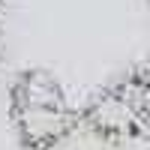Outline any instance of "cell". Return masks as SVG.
Returning a JSON list of instances; mask_svg holds the SVG:
<instances>
[{"instance_id":"cell-3","label":"cell","mask_w":150,"mask_h":150,"mask_svg":"<svg viewBox=\"0 0 150 150\" xmlns=\"http://www.w3.org/2000/svg\"><path fill=\"white\" fill-rule=\"evenodd\" d=\"M138 87V132L150 135V72L135 78Z\"/></svg>"},{"instance_id":"cell-1","label":"cell","mask_w":150,"mask_h":150,"mask_svg":"<svg viewBox=\"0 0 150 150\" xmlns=\"http://www.w3.org/2000/svg\"><path fill=\"white\" fill-rule=\"evenodd\" d=\"M9 117L27 150L48 147L78 126V114L66 102L63 87L57 84L54 75L42 69H27L15 78Z\"/></svg>"},{"instance_id":"cell-2","label":"cell","mask_w":150,"mask_h":150,"mask_svg":"<svg viewBox=\"0 0 150 150\" xmlns=\"http://www.w3.org/2000/svg\"><path fill=\"white\" fill-rule=\"evenodd\" d=\"M78 120L81 126H87L93 135H99L108 144L135 135L138 132V87H135V78L99 90L87 102Z\"/></svg>"},{"instance_id":"cell-4","label":"cell","mask_w":150,"mask_h":150,"mask_svg":"<svg viewBox=\"0 0 150 150\" xmlns=\"http://www.w3.org/2000/svg\"><path fill=\"white\" fill-rule=\"evenodd\" d=\"M0 3H3V0H0Z\"/></svg>"}]
</instances>
